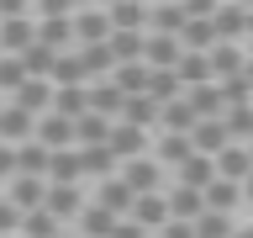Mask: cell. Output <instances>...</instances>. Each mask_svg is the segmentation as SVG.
<instances>
[{"label": "cell", "mask_w": 253, "mask_h": 238, "mask_svg": "<svg viewBox=\"0 0 253 238\" xmlns=\"http://www.w3.org/2000/svg\"><path fill=\"white\" fill-rule=\"evenodd\" d=\"M211 180H216V164H211L206 154H190V159H185V185H190V190H206Z\"/></svg>", "instance_id": "30bf717a"}, {"label": "cell", "mask_w": 253, "mask_h": 238, "mask_svg": "<svg viewBox=\"0 0 253 238\" xmlns=\"http://www.w3.org/2000/svg\"><path fill=\"white\" fill-rule=\"evenodd\" d=\"M0 16H21V0H0Z\"/></svg>", "instance_id": "60d3db41"}, {"label": "cell", "mask_w": 253, "mask_h": 238, "mask_svg": "<svg viewBox=\"0 0 253 238\" xmlns=\"http://www.w3.org/2000/svg\"><path fill=\"white\" fill-rule=\"evenodd\" d=\"M153 111H158L153 95H132V101H126V122H132V127H148V122H153Z\"/></svg>", "instance_id": "d4e9b609"}, {"label": "cell", "mask_w": 253, "mask_h": 238, "mask_svg": "<svg viewBox=\"0 0 253 238\" xmlns=\"http://www.w3.org/2000/svg\"><path fill=\"white\" fill-rule=\"evenodd\" d=\"M84 106H90V101H84L79 85H63L58 90V117H84Z\"/></svg>", "instance_id": "83f0119b"}, {"label": "cell", "mask_w": 253, "mask_h": 238, "mask_svg": "<svg viewBox=\"0 0 253 238\" xmlns=\"http://www.w3.org/2000/svg\"><path fill=\"white\" fill-rule=\"evenodd\" d=\"M0 43H5V48H16V53H21V48H27V43H37V32H32L27 21H21V16H5V21H0Z\"/></svg>", "instance_id": "8fae6325"}, {"label": "cell", "mask_w": 253, "mask_h": 238, "mask_svg": "<svg viewBox=\"0 0 253 238\" xmlns=\"http://www.w3.org/2000/svg\"><path fill=\"white\" fill-rule=\"evenodd\" d=\"M37 143L53 148V154L69 148V143H74V117H53V122H42V127H37Z\"/></svg>", "instance_id": "7a4b0ae2"}, {"label": "cell", "mask_w": 253, "mask_h": 238, "mask_svg": "<svg viewBox=\"0 0 253 238\" xmlns=\"http://www.w3.org/2000/svg\"><path fill=\"white\" fill-rule=\"evenodd\" d=\"M0 138H32V111H5V117H0Z\"/></svg>", "instance_id": "7402d4cb"}, {"label": "cell", "mask_w": 253, "mask_h": 238, "mask_svg": "<svg viewBox=\"0 0 253 238\" xmlns=\"http://www.w3.org/2000/svg\"><path fill=\"white\" fill-rule=\"evenodd\" d=\"M74 138L84 143V148H95V143L111 138V127H106V117H74Z\"/></svg>", "instance_id": "5bb4252c"}, {"label": "cell", "mask_w": 253, "mask_h": 238, "mask_svg": "<svg viewBox=\"0 0 253 238\" xmlns=\"http://www.w3.org/2000/svg\"><path fill=\"white\" fill-rule=\"evenodd\" d=\"M111 238H142V228H111Z\"/></svg>", "instance_id": "b9f144b4"}, {"label": "cell", "mask_w": 253, "mask_h": 238, "mask_svg": "<svg viewBox=\"0 0 253 238\" xmlns=\"http://www.w3.org/2000/svg\"><path fill=\"white\" fill-rule=\"evenodd\" d=\"M0 175H16V154L11 148H0Z\"/></svg>", "instance_id": "f35d334b"}, {"label": "cell", "mask_w": 253, "mask_h": 238, "mask_svg": "<svg viewBox=\"0 0 253 238\" xmlns=\"http://www.w3.org/2000/svg\"><path fill=\"white\" fill-rule=\"evenodd\" d=\"M106 170H111V148H100V143L84 148V175H106Z\"/></svg>", "instance_id": "e575fe53"}, {"label": "cell", "mask_w": 253, "mask_h": 238, "mask_svg": "<svg viewBox=\"0 0 253 238\" xmlns=\"http://www.w3.org/2000/svg\"><path fill=\"white\" fill-rule=\"evenodd\" d=\"M248 32H253V16H248Z\"/></svg>", "instance_id": "ee69618b"}, {"label": "cell", "mask_w": 253, "mask_h": 238, "mask_svg": "<svg viewBox=\"0 0 253 238\" xmlns=\"http://www.w3.org/2000/svg\"><path fill=\"white\" fill-rule=\"evenodd\" d=\"M16 95H21V101H16L21 111H42V106H47V85H42V79H21Z\"/></svg>", "instance_id": "e0dca14e"}, {"label": "cell", "mask_w": 253, "mask_h": 238, "mask_svg": "<svg viewBox=\"0 0 253 238\" xmlns=\"http://www.w3.org/2000/svg\"><path fill=\"white\" fill-rule=\"evenodd\" d=\"M142 48H148V37H137V32H116V37H111V53H116V63H132Z\"/></svg>", "instance_id": "2e32d148"}, {"label": "cell", "mask_w": 253, "mask_h": 238, "mask_svg": "<svg viewBox=\"0 0 253 238\" xmlns=\"http://www.w3.org/2000/svg\"><path fill=\"white\" fill-rule=\"evenodd\" d=\"M216 170H221V180H248V175H253V159L243 154L237 143H227V148L216 154Z\"/></svg>", "instance_id": "5b68a950"}, {"label": "cell", "mask_w": 253, "mask_h": 238, "mask_svg": "<svg viewBox=\"0 0 253 238\" xmlns=\"http://www.w3.org/2000/svg\"><path fill=\"white\" fill-rule=\"evenodd\" d=\"M47 190H42V175H21L16 180V206H37Z\"/></svg>", "instance_id": "cb8c5ba5"}, {"label": "cell", "mask_w": 253, "mask_h": 238, "mask_svg": "<svg viewBox=\"0 0 253 238\" xmlns=\"http://www.w3.org/2000/svg\"><path fill=\"white\" fill-rule=\"evenodd\" d=\"M179 85H185V79L174 74V69H153V74H148V95H153V101H164V106H169V101H179Z\"/></svg>", "instance_id": "52a82bcc"}, {"label": "cell", "mask_w": 253, "mask_h": 238, "mask_svg": "<svg viewBox=\"0 0 253 238\" xmlns=\"http://www.w3.org/2000/svg\"><path fill=\"white\" fill-rule=\"evenodd\" d=\"M211 74H227V79L243 74V53H237V48H227V43L211 48Z\"/></svg>", "instance_id": "9a60e30c"}, {"label": "cell", "mask_w": 253, "mask_h": 238, "mask_svg": "<svg viewBox=\"0 0 253 238\" xmlns=\"http://www.w3.org/2000/svg\"><path fill=\"white\" fill-rule=\"evenodd\" d=\"M190 106H195V117H216V111L227 106V95H221L216 85H195V90H190Z\"/></svg>", "instance_id": "7c38bea8"}, {"label": "cell", "mask_w": 253, "mask_h": 238, "mask_svg": "<svg viewBox=\"0 0 253 238\" xmlns=\"http://www.w3.org/2000/svg\"><path fill=\"white\" fill-rule=\"evenodd\" d=\"M47 164H53V148H42V143H27L16 154V170L21 175H47Z\"/></svg>", "instance_id": "ba28073f"}, {"label": "cell", "mask_w": 253, "mask_h": 238, "mask_svg": "<svg viewBox=\"0 0 253 238\" xmlns=\"http://www.w3.org/2000/svg\"><path fill=\"white\" fill-rule=\"evenodd\" d=\"M21 79H27V69H21V59H5V63H0V85H5V90H16Z\"/></svg>", "instance_id": "d590c367"}, {"label": "cell", "mask_w": 253, "mask_h": 238, "mask_svg": "<svg viewBox=\"0 0 253 238\" xmlns=\"http://www.w3.org/2000/svg\"><path fill=\"white\" fill-rule=\"evenodd\" d=\"M53 79H58V85H79V79H84V59H58L53 63Z\"/></svg>", "instance_id": "836d02e7"}, {"label": "cell", "mask_w": 253, "mask_h": 238, "mask_svg": "<svg viewBox=\"0 0 253 238\" xmlns=\"http://www.w3.org/2000/svg\"><path fill=\"white\" fill-rule=\"evenodd\" d=\"M195 238H232V222L221 217V212H206V217L195 222Z\"/></svg>", "instance_id": "f1b7e54d"}, {"label": "cell", "mask_w": 253, "mask_h": 238, "mask_svg": "<svg viewBox=\"0 0 253 238\" xmlns=\"http://www.w3.org/2000/svg\"><path fill=\"white\" fill-rule=\"evenodd\" d=\"M37 43H47V48H63V43H69V21H63V16H47L42 27H37Z\"/></svg>", "instance_id": "4316f807"}, {"label": "cell", "mask_w": 253, "mask_h": 238, "mask_svg": "<svg viewBox=\"0 0 253 238\" xmlns=\"http://www.w3.org/2000/svg\"><path fill=\"white\" fill-rule=\"evenodd\" d=\"M84 101L95 106V117H116V111H126V95L116 90V85H100V90H90Z\"/></svg>", "instance_id": "9c48e42d"}, {"label": "cell", "mask_w": 253, "mask_h": 238, "mask_svg": "<svg viewBox=\"0 0 253 238\" xmlns=\"http://www.w3.org/2000/svg\"><path fill=\"white\" fill-rule=\"evenodd\" d=\"M132 212H137V222H164V217H169V201H158V196H137Z\"/></svg>", "instance_id": "f546056e"}, {"label": "cell", "mask_w": 253, "mask_h": 238, "mask_svg": "<svg viewBox=\"0 0 253 238\" xmlns=\"http://www.w3.org/2000/svg\"><path fill=\"white\" fill-rule=\"evenodd\" d=\"M16 222V206H0V228H11Z\"/></svg>", "instance_id": "7bdbcfd3"}, {"label": "cell", "mask_w": 253, "mask_h": 238, "mask_svg": "<svg viewBox=\"0 0 253 238\" xmlns=\"http://www.w3.org/2000/svg\"><path fill=\"white\" fill-rule=\"evenodd\" d=\"M190 154H195V143H190L185 132H169V138H164V159H169V164H185Z\"/></svg>", "instance_id": "1f68e13d"}, {"label": "cell", "mask_w": 253, "mask_h": 238, "mask_svg": "<svg viewBox=\"0 0 253 238\" xmlns=\"http://www.w3.org/2000/svg\"><path fill=\"white\" fill-rule=\"evenodd\" d=\"M164 238H195V228H185V222H179V228H164Z\"/></svg>", "instance_id": "ab89813d"}, {"label": "cell", "mask_w": 253, "mask_h": 238, "mask_svg": "<svg viewBox=\"0 0 253 238\" xmlns=\"http://www.w3.org/2000/svg\"><path fill=\"white\" fill-rule=\"evenodd\" d=\"M153 185H158L153 164H132V170H126V190H132V196H153Z\"/></svg>", "instance_id": "ac0fdd59"}, {"label": "cell", "mask_w": 253, "mask_h": 238, "mask_svg": "<svg viewBox=\"0 0 253 238\" xmlns=\"http://www.w3.org/2000/svg\"><path fill=\"white\" fill-rule=\"evenodd\" d=\"M111 148H116V154H137L142 148V127H111Z\"/></svg>", "instance_id": "484cf974"}, {"label": "cell", "mask_w": 253, "mask_h": 238, "mask_svg": "<svg viewBox=\"0 0 253 238\" xmlns=\"http://www.w3.org/2000/svg\"><path fill=\"white\" fill-rule=\"evenodd\" d=\"M227 138H253V111L248 106H232V117H227Z\"/></svg>", "instance_id": "d6a6232c"}, {"label": "cell", "mask_w": 253, "mask_h": 238, "mask_svg": "<svg viewBox=\"0 0 253 238\" xmlns=\"http://www.w3.org/2000/svg\"><path fill=\"white\" fill-rule=\"evenodd\" d=\"M132 201H137V196L126 190V180H106V190H100V206H106V212H126Z\"/></svg>", "instance_id": "ffe728a7"}, {"label": "cell", "mask_w": 253, "mask_h": 238, "mask_svg": "<svg viewBox=\"0 0 253 238\" xmlns=\"http://www.w3.org/2000/svg\"><path fill=\"white\" fill-rule=\"evenodd\" d=\"M174 74L185 79V85H206V79H211V59H206V53H179Z\"/></svg>", "instance_id": "8992f818"}, {"label": "cell", "mask_w": 253, "mask_h": 238, "mask_svg": "<svg viewBox=\"0 0 253 238\" xmlns=\"http://www.w3.org/2000/svg\"><path fill=\"white\" fill-rule=\"evenodd\" d=\"M190 143H195V154H221V148H227V127L216 122V117H201V122L190 127Z\"/></svg>", "instance_id": "6da1fadb"}, {"label": "cell", "mask_w": 253, "mask_h": 238, "mask_svg": "<svg viewBox=\"0 0 253 238\" xmlns=\"http://www.w3.org/2000/svg\"><path fill=\"white\" fill-rule=\"evenodd\" d=\"M27 228H32V233H42V238H47V233H53V217H42V212H37V217H27Z\"/></svg>", "instance_id": "74e56055"}, {"label": "cell", "mask_w": 253, "mask_h": 238, "mask_svg": "<svg viewBox=\"0 0 253 238\" xmlns=\"http://www.w3.org/2000/svg\"><path fill=\"white\" fill-rule=\"evenodd\" d=\"M185 16H216V0H185Z\"/></svg>", "instance_id": "8d00e7d4"}, {"label": "cell", "mask_w": 253, "mask_h": 238, "mask_svg": "<svg viewBox=\"0 0 253 238\" xmlns=\"http://www.w3.org/2000/svg\"><path fill=\"white\" fill-rule=\"evenodd\" d=\"M47 201V212H53V217H69V212H79V196H74V185H53L42 196Z\"/></svg>", "instance_id": "d6986e66"}, {"label": "cell", "mask_w": 253, "mask_h": 238, "mask_svg": "<svg viewBox=\"0 0 253 238\" xmlns=\"http://www.w3.org/2000/svg\"><path fill=\"white\" fill-rule=\"evenodd\" d=\"M53 63H58V48H47V43H27L21 48V69L32 74H53Z\"/></svg>", "instance_id": "3957f363"}, {"label": "cell", "mask_w": 253, "mask_h": 238, "mask_svg": "<svg viewBox=\"0 0 253 238\" xmlns=\"http://www.w3.org/2000/svg\"><path fill=\"white\" fill-rule=\"evenodd\" d=\"M201 206H206V196H201V190H174V201H169V212H174V217H201Z\"/></svg>", "instance_id": "603a6c76"}, {"label": "cell", "mask_w": 253, "mask_h": 238, "mask_svg": "<svg viewBox=\"0 0 253 238\" xmlns=\"http://www.w3.org/2000/svg\"><path fill=\"white\" fill-rule=\"evenodd\" d=\"M243 5H253V0H243Z\"/></svg>", "instance_id": "f6af8a7d"}, {"label": "cell", "mask_w": 253, "mask_h": 238, "mask_svg": "<svg viewBox=\"0 0 253 238\" xmlns=\"http://www.w3.org/2000/svg\"><path fill=\"white\" fill-rule=\"evenodd\" d=\"M79 37H84V43H106L111 37V16H79Z\"/></svg>", "instance_id": "4dcf8cb0"}, {"label": "cell", "mask_w": 253, "mask_h": 238, "mask_svg": "<svg viewBox=\"0 0 253 238\" xmlns=\"http://www.w3.org/2000/svg\"><path fill=\"white\" fill-rule=\"evenodd\" d=\"M211 27H216V37H237V32H248V16L237 11V5H216Z\"/></svg>", "instance_id": "4fadbf2b"}, {"label": "cell", "mask_w": 253, "mask_h": 238, "mask_svg": "<svg viewBox=\"0 0 253 238\" xmlns=\"http://www.w3.org/2000/svg\"><path fill=\"white\" fill-rule=\"evenodd\" d=\"M201 196H206V206H216V212H227V206L237 201V185H232V180H221V175H216V180H211V185H206Z\"/></svg>", "instance_id": "44dd1931"}, {"label": "cell", "mask_w": 253, "mask_h": 238, "mask_svg": "<svg viewBox=\"0 0 253 238\" xmlns=\"http://www.w3.org/2000/svg\"><path fill=\"white\" fill-rule=\"evenodd\" d=\"M47 175H53L58 185H74L79 175H84V154H74V148H58V154H53V164H47Z\"/></svg>", "instance_id": "277c9868"}]
</instances>
